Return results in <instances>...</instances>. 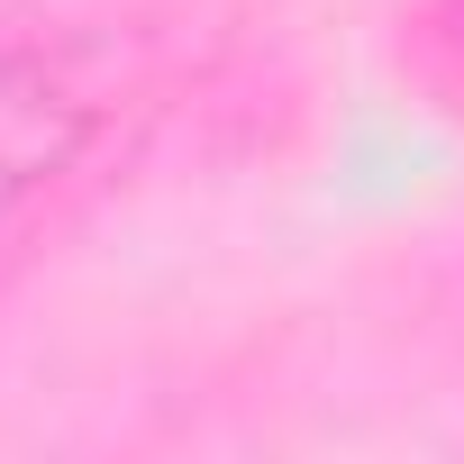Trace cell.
<instances>
[{
    "label": "cell",
    "instance_id": "6da1fadb",
    "mask_svg": "<svg viewBox=\"0 0 464 464\" xmlns=\"http://www.w3.org/2000/svg\"><path fill=\"white\" fill-rule=\"evenodd\" d=\"M92 146V92L55 55H0V218Z\"/></svg>",
    "mask_w": 464,
    "mask_h": 464
}]
</instances>
